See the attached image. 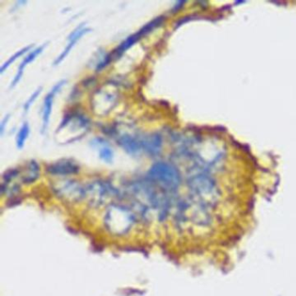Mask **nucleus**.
I'll list each match as a JSON object with an SVG mask.
<instances>
[{"mask_svg": "<svg viewBox=\"0 0 296 296\" xmlns=\"http://www.w3.org/2000/svg\"><path fill=\"white\" fill-rule=\"evenodd\" d=\"M151 182L164 189L168 193H175L181 185L182 177L178 170L173 165L159 162L152 165L149 171Z\"/></svg>", "mask_w": 296, "mask_h": 296, "instance_id": "2", "label": "nucleus"}, {"mask_svg": "<svg viewBox=\"0 0 296 296\" xmlns=\"http://www.w3.org/2000/svg\"><path fill=\"white\" fill-rule=\"evenodd\" d=\"M142 146L149 155H157L161 152L163 139L159 134H150L142 140Z\"/></svg>", "mask_w": 296, "mask_h": 296, "instance_id": "7", "label": "nucleus"}, {"mask_svg": "<svg viewBox=\"0 0 296 296\" xmlns=\"http://www.w3.org/2000/svg\"><path fill=\"white\" fill-rule=\"evenodd\" d=\"M137 214L131 208L120 204H112L106 210L103 223L112 235L117 236L128 234L135 225Z\"/></svg>", "mask_w": 296, "mask_h": 296, "instance_id": "1", "label": "nucleus"}, {"mask_svg": "<svg viewBox=\"0 0 296 296\" xmlns=\"http://www.w3.org/2000/svg\"><path fill=\"white\" fill-rule=\"evenodd\" d=\"M55 95L49 92L44 98V107H43V125H42L41 133L44 134L47 129L49 122H50L51 109H52L53 98Z\"/></svg>", "mask_w": 296, "mask_h": 296, "instance_id": "10", "label": "nucleus"}, {"mask_svg": "<svg viewBox=\"0 0 296 296\" xmlns=\"http://www.w3.org/2000/svg\"><path fill=\"white\" fill-rule=\"evenodd\" d=\"M48 43H45V44H42L39 47L36 48L35 50H33L32 52L30 53L28 56L23 60V62L21 63L19 67H18V72L16 74L15 76L14 79L12 80V85H11V87H13L15 85L18 84V81L20 80L21 77H22V75H23V71H24V69L25 66H26L28 64H30L31 62L33 61L34 59L37 58V57L40 54V53L44 50L45 46L47 45Z\"/></svg>", "mask_w": 296, "mask_h": 296, "instance_id": "9", "label": "nucleus"}, {"mask_svg": "<svg viewBox=\"0 0 296 296\" xmlns=\"http://www.w3.org/2000/svg\"><path fill=\"white\" fill-rule=\"evenodd\" d=\"M114 189L104 182H96L91 183L85 190V197L89 204L94 208H99L108 203L115 197Z\"/></svg>", "mask_w": 296, "mask_h": 296, "instance_id": "3", "label": "nucleus"}, {"mask_svg": "<svg viewBox=\"0 0 296 296\" xmlns=\"http://www.w3.org/2000/svg\"><path fill=\"white\" fill-rule=\"evenodd\" d=\"M91 29L89 27L85 26V24H80L78 26L76 27V29L74 30L73 32L68 37V44L66 45L64 51L58 57V59L54 61L53 65H59V63L65 59V57L67 56L68 53L71 51V49L74 45L77 43L80 38H82L83 36L85 35L86 33H89Z\"/></svg>", "mask_w": 296, "mask_h": 296, "instance_id": "6", "label": "nucleus"}, {"mask_svg": "<svg viewBox=\"0 0 296 296\" xmlns=\"http://www.w3.org/2000/svg\"><path fill=\"white\" fill-rule=\"evenodd\" d=\"M10 118V114L7 115L6 116V118H4L3 121H2V123H1V125H0V131H1V135H3L4 130H5V127H6V124L9 120Z\"/></svg>", "mask_w": 296, "mask_h": 296, "instance_id": "17", "label": "nucleus"}, {"mask_svg": "<svg viewBox=\"0 0 296 296\" xmlns=\"http://www.w3.org/2000/svg\"><path fill=\"white\" fill-rule=\"evenodd\" d=\"M54 192L57 197L69 202H80L85 197V190L77 182L65 180L54 185Z\"/></svg>", "mask_w": 296, "mask_h": 296, "instance_id": "4", "label": "nucleus"}, {"mask_svg": "<svg viewBox=\"0 0 296 296\" xmlns=\"http://www.w3.org/2000/svg\"><path fill=\"white\" fill-rule=\"evenodd\" d=\"M47 172L51 175H58V176H67V175H73L78 172L79 167L76 163L71 160H61V161L54 163L53 165L48 166Z\"/></svg>", "mask_w": 296, "mask_h": 296, "instance_id": "5", "label": "nucleus"}, {"mask_svg": "<svg viewBox=\"0 0 296 296\" xmlns=\"http://www.w3.org/2000/svg\"><path fill=\"white\" fill-rule=\"evenodd\" d=\"M141 35L140 33H137L133 35L129 36V38L125 39L124 41L122 43V44L118 46L116 50H114V52L112 53V57H116V58H118V57L121 56L125 50H128L130 46H132L133 44H135L136 42L138 41L139 38H141Z\"/></svg>", "mask_w": 296, "mask_h": 296, "instance_id": "13", "label": "nucleus"}, {"mask_svg": "<svg viewBox=\"0 0 296 296\" xmlns=\"http://www.w3.org/2000/svg\"><path fill=\"white\" fill-rule=\"evenodd\" d=\"M121 147L127 153L130 155H138L143 149L142 142L138 141L136 138H132L131 136L124 135L118 141Z\"/></svg>", "mask_w": 296, "mask_h": 296, "instance_id": "8", "label": "nucleus"}, {"mask_svg": "<svg viewBox=\"0 0 296 296\" xmlns=\"http://www.w3.org/2000/svg\"><path fill=\"white\" fill-rule=\"evenodd\" d=\"M30 126L29 123H24L18 131V137H17V146L18 149H22L24 147L27 138L29 137Z\"/></svg>", "mask_w": 296, "mask_h": 296, "instance_id": "14", "label": "nucleus"}, {"mask_svg": "<svg viewBox=\"0 0 296 296\" xmlns=\"http://www.w3.org/2000/svg\"><path fill=\"white\" fill-rule=\"evenodd\" d=\"M33 47V44H30V45H28L26 47L23 48V49H21L20 50H18V52L15 53L13 56L10 58L8 61H6V63L2 65V67H1V73H3L4 71H6V69L9 67L10 65H12L13 62L16 61L18 58H20L22 55H24V53L27 52L31 48Z\"/></svg>", "mask_w": 296, "mask_h": 296, "instance_id": "15", "label": "nucleus"}, {"mask_svg": "<svg viewBox=\"0 0 296 296\" xmlns=\"http://www.w3.org/2000/svg\"><path fill=\"white\" fill-rule=\"evenodd\" d=\"M93 142L96 143L98 146H102L99 149L100 158L108 164H111L114 158V152L108 143L101 138H98V139L96 138Z\"/></svg>", "mask_w": 296, "mask_h": 296, "instance_id": "12", "label": "nucleus"}, {"mask_svg": "<svg viewBox=\"0 0 296 296\" xmlns=\"http://www.w3.org/2000/svg\"><path fill=\"white\" fill-rule=\"evenodd\" d=\"M41 90V87H39L38 90H36L35 92H34V93H33V94L31 96V97H30L29 99L27 100L26 103H24V111L25 113H26V112L29 111L30 107H31V105H32V103L34 102V100H36V98L38 97V95L40 94Z\"/></svg>", "mask_w": 296, "mask_h": 296, "instance_id": "16", "label": "nucleus"}, {"mask_svg": "<svg viewBox=\"0 0 296 296\" xmlns=\"http://www.w3.org/2000/svg\"><path fill=\"white\" fill-rule=\"evenodd\" d=\"M39 176V166L36 161H31L29 165H27L24 170L23 176H22V182L24 183H32L35 182L36 180Z\"/></svg>", "mask_w": 296, "mask_h": 296, "instance_id": "11", "label": "nucleus"}]
</instances>
